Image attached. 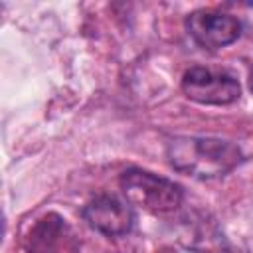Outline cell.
Here are the masks:
<instances>
[{
  "mask_svg": "<svg viewBox=\"0 0 253 253\" xmlns=\"http://www.w3.org/2000/svg\"><path fill=\"white\" fill-rule=\"evenodd\" d=\"M83 219L91 229L107 237H119L126 235L132 229L134 213L128 204L121 202L115 196L103 194L83 208Z\"/></svg>",
  "mask_w": 253,
  "mask_h": 253,
  "instance_id": "obj_5",
  "label": "cell"
},
{
  "mask_svg": "<svg viewBox=\"0 0 253 253\" xmlns=\"http://www.w3.org/2000/svg\"><path fill=\"white\" fill-rule=\"evenodd\" d=\"M69 227L65 219L57 213H47L42 219L36 221V225L30 229L26 237V251L28 253H59L61 249H67L69 239Z\"/></svg>",
  "mask_w": 253,
  "mask_h": 253,
  "instance_id": "obj_6",
  "label": "cell"
},
{
  "mask_svg": "<svg viewBox=\"0 0 253 253\" xmlns=\"http://www.w3.org/2000/svg\"><path fill=\"white\" fill-rule=\"evenodd\" d=\"M121 190L130 206L150 213H170L182 206V186L142 168H128L121 174Z\"/></svg>",
  "mask_w": 253,
  "mask_h": 253,
  "instance_id": "obj_2",
  "label": "cell"
},
{
  "mask_svg": "<svg viewBox=\"0 0 253 253\" xmlns=\"http://www.w3.org/2000/svg\"><path fill=\"white\" fill-rule=\"evenodd\" d=\"M182 91L188 99L202 105H229L241 95V87L231 73L200 65L184 73Z\"/></svg>",
  "mask_w": 253,
  "mask_h": 253,
  "instance_id": "obj_3",
  "label": "cell"
},
{
  "mask_svg": "<svg viewBox=\"0 0 253 253\" xmlns=\"http://www.w3.org/2000/svg\"><path fill=\"white\" fill-rule=\"evenodd\" d=\"M249 87L253 91V65H251V71H249Z\"/></svg>",
  "mask_w": 253,
  "mask_h": 253,
  "instance_id": "obj_7",
  "label": "cell"
},
{
  "mask_svg": "<svg viewBox=\"0 0 253 253\" xmlns=\"http://www.w3.org/2000/svg\"><path fill=\"white\" fill-rule=\"evenodd\" d=\"M186 30L204 49H219L241 36V22L225 12L196 10L186 18Z\"/></svg>",
  "mask_w": 253,
  "mask_h": 253,
  "instance_id": "obj_4",
  "label": "cell"
},
{
  "mask_svg": "<svg viewBox=\"0 0 253 253\" xmlns=\"http://www.w3.org/2000/svg\"><path fill=\"white\" fill-rule=\"evenodd\" d=\"M166 156L174 170L200 180L225 176L243 160L239 146L211 136H174Z\"/></svg>",
  "mask_w": 253,
  "mask_h": 253,
  "instance_id": "obj_1",
  "label": "cell"
}]
</instances>
